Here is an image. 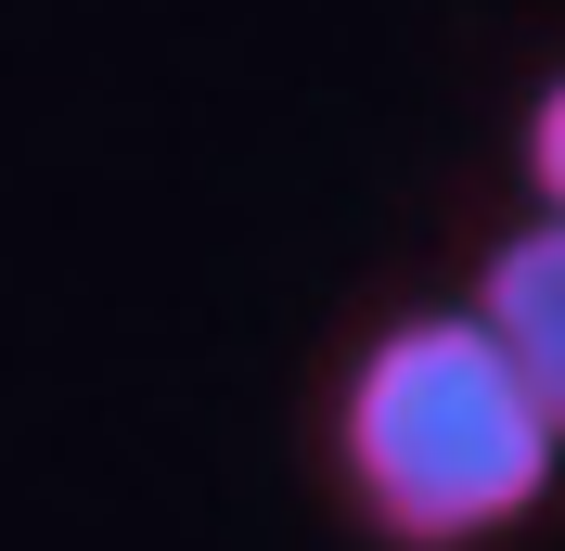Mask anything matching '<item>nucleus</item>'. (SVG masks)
Segmentation results:
<instances>
[{
	"instance_id": "nucleus-1",
	"label": "nucleus",
	"mask_w": 565,
	"mask_h": 551,
	"mask_svg": "<svg viewBox=\"0 0 565 551\" xmlns=\"http://www.w3.org/2000/svg\"><path fill=\"white\" fill-rule=\"evenodd\" d=\"M334 462H348V500L386 551H476L553 500L565 436L476 309H412L360 346Z\"/></svg>"
},
{
	"instance_id": "nucleus-2",
	"label": "nucleus",
	"mask_w": 565,
	"mask_h": 551,
	"mask_svg": "<svg viewBox=\"0 0 565 551\" xmlns=\"http://www.w3.org/2000/svg\"><path fill=\"white\" fill-rule=\"evenodd\" d=\"M476 321L501 334V359L527 372V398L553 411V436H565V218H553V206H540L527 231L489 244V270H476Z\"/></svg>"
},
{
	"instance_id": "nucleus-3",
	"label": "nucleus",
	"mask_w": 565,
	"mask_h": 551,
	"mask_svg": "<svg viewBox=\"0 0 565 551\" xmlns=\"http://www.w3.org/2000/svg\"><path fill=\"white\" fill-rule=\"evenodd\" d=\"M527 193L565 218V77H540V104H527Z\"/></svg>"
}]
</instances>
